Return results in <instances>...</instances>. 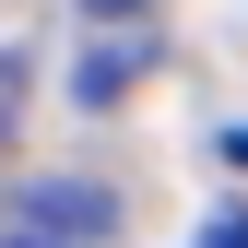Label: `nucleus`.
Returning <instances> with one entry per match:
<instances>
[{"instance_id":"f257e3e1","label":"nucleus","mask_w":248,"mask_h":248,"mask_svg":"<svg viewBox=\"0 0 248 248\" xmlns=\"http://www.w3.org/2000/svg\"><path fill=\"white\" fill-rule=\"evenodd\" d=\"M0 248H118V189L95 177H36L0 201Z\"/></svg>"},{"instance_id":"f03ea898","label":"nucleus","mask_w":248,"mask_h":248,"mask_svg":"<svg viewBox=\"0 0 248 248\" xmlns=\"http://www.w3.org/2000/svg\"><path fill=\"white\" fill-rule=\"evenodd\" d=\"M24 83H36V71H24V47H0V142L24 130Z\"/></svg>"},{"instance_id":"7ed1b4c3","label":"nucleus","mask_w":248,"mask_h":248,"mask_svg":"<svg viewBox=\"0 0 248 248\" xmlns=\"http://www.w3.org/2000/svg\"><path fill=\"white\" fill-rule=\"evenodd\" d=\"M83 12H95V24H130V12H154V0H83Z\"/></svg>"},{"instance_id":"20e7f679","label":"nucleus","mask_w":248,"mask_h":248,"mask_svg":"<svg viewBox=\"0 0 248 248\" xmlns=\"http://www.w3.org/2000/svg\"><path fill=\"white\" fill-rule=\"evenodd\" d=\"M201 248H248V213H225V225H213V236H201Z\"/></svg>"},{"instance_id":"39448f33","label":"nucleus","mask_w":248,"mask_h":248,"mask_svg":"<svg viewBox=\"0 0 248 248\" xmlns=\"http://www.w3.org/2000/svg\"><path fill=\"white\" fill-rule=\"evenodd\" d=\"M225 154H236V166H248V130H225Z\"/></svg>"}]
</instances>
